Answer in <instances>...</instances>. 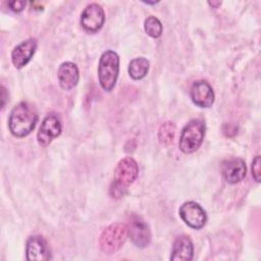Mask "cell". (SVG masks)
<instances>
[{"instance_id":"obj_19","label":"cell","mask_w":261,"mask_h":261,"mask_svg":"<svg viewBox=\"0 0 261 261\" xmlns=\"http://www.w3.org/2000/svg\"><path fill=\"white\" fill-rule=\"evenodd\" d=\"M252 175L257 182L260 181V156H256L253 160Z\"/></svg>"},{"instance_id":"obj_18","label":"cell","mask_w":261,"mask_h":261,"mask_svg":"<svg viewBox=\"0 0 261 261\" xmlns=\"http://www.w3.org/2000/svg\"><path fill=\"white\" fill-rule=\"evenodd\" d=\"M144 29L146 33L152 38H159L162 34V24L160 20L155 16H148L144 22Z\"/></svg>"},{"instance_id":"obj_20","label":"cell","mask_w":261,"mask_h":261,"mask_svg":"<svg viewBox=\"0 0 261 261\" xmlns=\"http://www.w3.org/2000/svg\"><path fill=\"white\" fill-rule=\"evenodd\" d=\"M8 6L10 7L11 10L15 11V12H19L21 11L24 6H25V1L22 0H14V1H9L8 2Z\"/></svg>"},{"instance_id":"obj_9","label":"cell","mask_w":261,"mask_h":261,"mask_svg":"<svg viewBox=\"0 0 261 261\" xmlns=\"http://www.w3.org/2000/svg\"><path fill=\"white\" fill-rule=\"evenodd\" d=\"M61 129L62 127L59 117L55 114L47 115L39 128L37 135L38 143L42 147H47L53 139L57 138L61 134Z\"/></svg>"},{"instance_id":"obj_8","label":"cell","mask_w":261,"mask_h":261,"mask_svg":"<svg viewBox=\"0 0 261 261\" xmlns=\"http://www.w3.org/2000/svg\"><path fill=\"white\" fill-rule=\"evenodd\" d=\"M105 20L104 10L97 3H91L86 6L81 15L82 27L90 33L99 31Z\"/></svg>"},{"instance_id":"obj_13","label":"cell","mask_w":261,"mask_h":261,"mask_svg":"<svg viewBox=\"0 0 261 261\" xmlns=\"http://www.w3.org/2000/svg\"><path fill=\"white\" fill-rule=\"evenodd\" d=\"M222 174L229 184H237L244 179L247 173L246 164L241 158H231L222 163Z\"/></svg>"},{"instance_id":"obj_10","label":"cell","mask_w":261,"mask_h":261,"mask_svg":"<svg viewBox=\"0 0 261 261\" xmlns=\"http://www.w3.org/2000/svg\"><path fill=\"white\" fill-rule=\"evenodd\" d=\"M191 98L194 104L202 108L212 106L214 102V93L211 86L205 81H197L192 85Z\"/></svg>"},{"instance_id":"obj_6","label":"cell","mask_w":261,"mask_h":261,"mask_svg":"<svg viewBox=\"0 0 261 261\" xmlns=\"http://www.w3.org/2000/svg\"><path fill=\"white\" fill-rule=\"evenodd\" d=\"M179 216L181 220L194 229H201L207 221L204 209L196 202H186L179 208Z\"/></svg>"},{"instance_id":"obj_16","label":"cell","mask_w":261,"mask_h":261,"mask_svg":"<svg viewBox=\"0 0 261 261\" xmlns=\"http://www.w3.org/2000/svg\"><path fill=\"white\" fill-rule=\"evenodd\" d=\"M149 70V61L144 57L133 59L128 65V73L134 80H141L146 76Z\"/></svg>"},{"instance_id":"obj_5","label":"cell","mask_w":261,"mask_h":261,"mask_svg":"<svg viewBox=\"0 0 261 261\" xmlns=\"http://www.w3.org/2000/svg\"><path fill=\"white\" fill-rule=\"evenodd\" d=\"M127 226L123 223H113L107 226L101 233L99 244L105 254H112L118 251L127 238Z\"/></svg>"},{"instance_id":"obj_21","label":"cell","mask_w":261,"mask_h":261,"mask_svg":"<svg viewBox=\"0 0 261 261\" xmlns=\"http://www.w3.org/2000/svg\"><path fill=\"white\" fill-rule=\"evenodd\" d=\"M7 98H8V95L6 94V89L4 88V86H1V107L2 108L4 107Z\"/></svg>"},{"instance_id":"obj_11","label":"cell","mask_w":261,"mask_h":261,"mask_svg":"<svg viewBox=\"0 0 261 261\" xmlns=\"http://www.w3.org/2000/svg\"><path fill=\"white\" fill-rule=\"evenodd\" d=\"M50 250L45 239L41 236H33L27 242V259L41 261L50 259Z\"/></svg>"},{"instance_id":"obj_2","label":"cell","mask_w":261,"mask_h":261,"mask_svg":"<svg viewBox=\"0 0 261 261\" xmlns=\"http://www.w3.org/2000/svg\"><path fill=\"white\" fill-rule=\"evenodd\" d=\"M138 173L139 167L135 159L132 157L121 159L114 169L113 182L110 187V195L115 199L122 197L125 194L128 186L132 185L137 178Z\"/></svg>"},{"instance_id":"obj_4","label":"cell","mask_w":261,"mask_h":261,"mask_svg":"<svg viewBox=\"0 0 261 261\" xmlns=\"http://www.w3.org/2000/svg\"><path fill=\"white\" fill-rule=\"evenodd\" d=\"M205 136V124L201 119H192L181 130L179 149L184 153H193L199 149Z\"/></svg>"},{"instance_id":"obj_12","label":"cell","mask_w":261,"mask_h":261,"mask_svg":"<svg viewBox=\"0 0 261 261\" xmlns=\"http://www.w3.org/2000/svg\"><path fill=\"white\" fill-rule=\"evenodd\" d=\"M37 48V42L29 39L18 44L11 52V61L16 68H21L32 59Z\"/></svg>"},{"instance_id":"obj_7","label":"cell","mask_w":261,"mask_h":261,"mask_svg":"<svg viewBox=\"0 0 261 261\" xmlns=\"http://www.w3.org/2000/svg\"><path fill=\"white\" fill-rule=\"evenodd\" d=\"M127 231L130 241L135 246L139 248H145L149 245L151 240V232L149 226L138 215H132Z\"/></svg>"},{"instance_id":"obj_22","label":"cell","mask_w":261,"mask_h":261,"mask_svg":"<svg viewBox=\"0 0 261 261\" xmlns=\"http://www.w3.org/2000/svg\"><path fill=\"white\" fill-rule=\"evenodd\" d=\"M208 4H209L210 6H212L213 8H217L218 6L221 5V2H220V1H209Z\"/></svg>"},{"instance_id":"obj_1","label":"cell","mask_w":261,"mask_h":261,"mask_svg":"<svg viewBox=\"0 0 261 261\" xmlns=\"http://www.w3.org/2000/svg\"><path fill=\"white\" fill-rule=\"evenodd\" d=\"M37 120L38 114L35 107L28 102H19L10 113L9 130L14 137H25L34 129Z\"/></svg>"},{"instance_id":"obj_3","label":"cell","mask_w":261,"mask_h":261,"mask_svg":"<svg viewBox=\"0 0 261 261\" xmlns=\"http://www.w3.org/2000/svg\"><path fill=\"white\" fill-rule=\"evenodd\" d=\"M119 71V57L111 50L102 54L98 66V76L101 87L105 91H111L116 83Z\"/></svg>"},{"instance_id":"obj_14","label":"cell","mask_w":261,"mask_h":261,"mask_svg":"<svg viewBox=\"0 0 261 261\" xmlns=\"http://www.w3.org/2000/svg\"><path fill=\"white\" fill-rule=\"evenodd\" d=\"M194 247L188 236H179L175 239L170 259L172 261H190L193 258Z\"/></svg>"},{"instance_id":"obj_17","label":"cell","mask_w":261,"mask_h":261,"mask_svg":"<svg viewBox=\"0 0 261 261\" xmlns=\"http://www.w3.org/2000/svg\"><path fill=\"white\" fill-rule=\"evenodd\" d=\"M175 134V125L171 121H166L160 125L158 130V140L161 145L169 146L172 144Z\"/></svg>"},{"instance_id":"obj_15","label":"cell","mask_w":261,"mask_h":261,"mask_svg":"<svg viewBox=\"0 0 261 261\" xmlns=\"http://www.w3.org/2000/svg\"><path fill=\"white\" fill-rule=\"evenodd\" d=\"M59 85L63 90H70L76 86L79 82V69L72 62H63L57 72Z\"/></svg>"}]
</instances>
